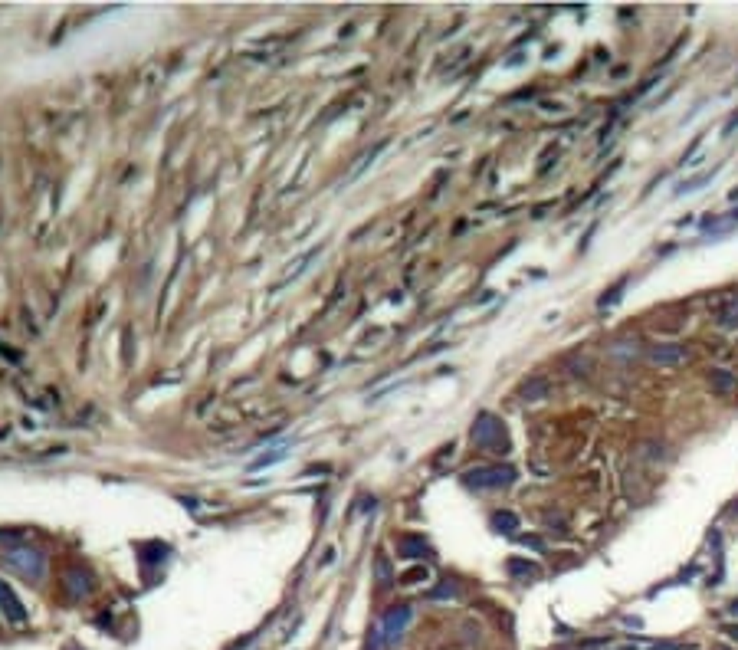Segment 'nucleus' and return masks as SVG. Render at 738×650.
Instances as JSON below:
<instances>
[{"mask_svg":"<svg viewBox=\"0 0 738 650\" xmlns=\"http://www.w3.org/2000/svg\"><path fill=\"white\" fill-rule=\"evenodd\" d=\"M472 444L489 450V454H509V437H505L502 421L495 414H489V411H482L472 421Z\"/></svg>","mask_w":738,"mask_h":650,"instance_id":"1","label":"nucleus"},{"mask_svg":"<svg viewBox=\"0 0 738 650\" xmlns=\"http://www.w3.org/2000/svg\"><path fill=\"white\" fill-rule=\"evenodd\" d=\"M512 480H515L512 466H472V470L462 473V483L472 489H502Z\"/></svg>","mask_w":738,"mask_h":650,"instance_id":"2","label":"nucleus"},{"mask_svg":"<svg viewBox=\"0 0 738 650\" xmlns=\"http://www.w3.org/2000/svg\"><path fill=\"white\" fill-rule=\"evenodd\" d=\"M4 561L10 569H16L20 575H26L30 581H40L43 578V555L36 549H26V545H10L4 549Z\"/></svg>","mask_w":738,"mask_h":650,"instance_id":"3","label":"nucleus"},{"mask_svg":"<svg viewBox=\"0 0 738 650\" xmlns=\"http://www.w3.org/2000/svg\"><path fill=\"white\" fill-rule=\"evenodd\" d=\"M414 621V608L410 604H394V608H388V614L381 618V637H384V644H398L400 637H404V631H407V624Z\"/></svg>","mask_w":738,"mask_h":650,"instance_id":"4","label":"nucleus"},{"mask_svg":"<svg viewBox=\"0 0 738 650\" xmlns=\"http://www.w3.org/2000/svg\"><path fill=\"white\" fill-rule=\"evenodd\" d=\"M647 358L653 361V365L676 368V365H682V361L689 358V351H686V345H679V341H659V345H649Z\"/></svg>","mask_w":738,"mask_h":650,"instance_id":"5","label":"nucleus"},{"mask_svg":"<svg viewBox=\"0 0 738 650\" xmlns=\"http://www.w3.org/2000/svg\"><path fill=\"white\" fill-rule=\"evenodd\" d=\"M0 611H4L7 621H14V624H24V621H26V608L20 604V598L10 591L7 581H0Z\"/></svg>","mask_w":738,"mask_h":650,"instance_id":"6","label":"nucleus"},{"mask_svg":"<svg viewBox=\"0 0 738 650\" xmlns=\"http://www.w3.org/2000/svg\"><path fill=\"white\" fill-rule=\"evenodd\" d=\"M398 555L400 559H430L433 549L427 542H423L420 536H398Z\"/></svg>","mask_w":738,"mask_h":650,"instance_id":"7","label":"nucleus"},{"mask_svg":"<svg viewBox=\"0 0 738 650\" xmlns=\"http://www.w3.org/2000/svg\"><path fill=\"white\" fill-rule=\"evenodd\" d=\"M552 394V384L545 381V378H528L525 384H522V401H542Z\"/></svg>","mask_w":738,"mask_h":650,"instance_id":"8","label":"nucleus"},{"mask_svg":"<svg viewBox=\"0 0 738 650\" xmlns=\"http://www.w3.org/2000/svg\"><path fill=\"white\" fill-rule=\"evenodd\" d=\"M715 174H719V164H715V168H709V171H702V174H696V178L682 181V184L676 187V197H682V194H696L699 187H702V184H709V181H712Z\"/></svg>","mask_w":738,"mask_h":650,"instance_id":"9","label":"nucleus"},{"mask_svg":"<svg viewBox=\"0 0 738 650\" xmlns=\"http://www.w3.org/2000/svg\"><path fill=\"white\" fill-rule=\"evenodd\" d=\"M709 384H712L715 391H732V388H735V374H732L729 368H712Z\"/></svg>","mask_w":738,"mask_h":650,"instance_id":"10","label":"nucleus"},{"mask_svg":"<svg viewBox=\"0 0 738 650\" xmlns=\"http://www.w3.org/2000/svg\"><path fill=\"white\" fill-rule=\"evenodd\" d=\"M719 325H722V329H735V325H738V296L722 306V312H719Z\"/></svg>","mask_w":738,"mask_h":650,"instance_id":"11","label":"nucleus"},{"mask_svg":"<svg viewBox=\"0 0 738 650\" xmlns=\"http://www.w3.org/2000/svg\"><path fill=\"white\" fill-rule=\"evenodd\" d=\"M492 529L495 532H515L519 529V519L512 512H492Z\"/></svg>","mask_w":738,"mask_h":650,"instance_id":"12","label":"nucleus"},{"mask_svg":"<svg viewBox=\"0 0 738 650\" xmlns=\"http://www.w3.org/2000/svg\"><path fill=\"white\" fill-rule=\"evenodd\" d=\"M509 571H512V575H525V578H535L538 575L535 565H532V561H522V559H512L509 561Z\"/></svg>","mask_w":738,"mask_h":650,"instance_id":"13","label":"nucleus"},{"mask_svg":"<svg viewBox=\"0 0 738 650\" xmlns=\"http://www.w3.org/2000/svg\"><path fill=\"white\" fill-rule=\"evenodd\" d=\"M643 456H647V460H663L666 447L663 444H643Z\"/></svg>","mask_w":738,"mask_h":650,"instance_id":"14","label":"nucleus"},{"mask_svg":"<svg viewBox=\"0 0 738 650\" xmlns=\"http://www.w3.org/2000/svg\"><path fill=\"white\" fill-rule=\"evenodd\" d=\"M427 598H430V601H437V598H456V585H450V581H446V585L433 588V591L427 594Z\"/></svg>","mask_w":738,"mask_h":650,"instance_id":"15","label":"nucleus"},{"mask_svg":"<svg viewBox=\"0 0 738 650\" xmlns=\"http://www.w3.org/2000/svg\"><path fill=\"white\" fill-rule=\"evenodd\" d=\"M378 581H381V588H388L390 585V565H388V559H378Z\"/></svg>","mask_w":738,"mask_h":650,"instance_id":"16","label":"nucleus"},{"mask_svg":"<svg viewBox=\"0 0 738 650\" xmlns=\"http://www.w3.org/2000/svg\"><path fill=\"white\" fill-rule=\"evenodd\" d=\"M285 456V450H276V454H266V456H260L256 464H253V470H260V466H269V464H279Z\"/></svg>","mask_w":738,"mask_h":650,"instance_id":"17","label":"nucleus"},{"mask_svg":"<svg viewBox=\"0 0 738 650\" xmlns=\"http://www.w3.org/2000/svg\"><path fill=\"white\" fill-rule=\"evenodd\" d=\"M624 286H627V279H620V283L610 289V296H604V299H600V309H604V306H614V302L620 299V289H624Z\"/></svg>","mask_w":738,"mask_h":650,"instance_id":"18","label":"nucleus"},{"mask_svg":"<svg viewBox=\"0 0 738 650\" xmlns=\"http://www.w3.org/2000/svg\"><path fill=\"white\" fill-rule=\"evenodd\" d=\"M404 585H417V581H427V569H414V571H407L404 578H400Z\"/></svg>","mask_w":738,"mask_h":650,"instance_id":"19","label":"nucleus"},{"mask_svg":"<svg viewBox=\"0 0 738 650\" xmlns=\"http://www.w3.org/2000/svg\"><path fill=\"white\" fill-rule=\"evenodd\" d=\"M738 129V115H732L729 122H725V129H722V135H732V131Z\"/></svg>","mask_w":738,"mask_h":650,"instance_id":"20","label":"nucleus"},{"mask_svg":"<svg viewBox=\"0 0 738 650\" xmlns=\"http://www.w3.org/2000/svg\"><path fill=\"white\" fill-rule=\"evenodd\" d=\"M729 634H732V637H735V641H738V627H729Z\"/></svg>","mask_w":738,"mask_h":650,"instance_id":"21","label":"nucleus"},{"mask_svg":"<svg viewBox=\"0 0 738 650\" xmlns=\"http://www.w3.org/2000/svg\"><path fill=\"white\" fill-rule=\"evenodd\" d=\"M729 611H732V614H738V601H732V608H729Z\"/></svg>","mask_w":738,"mask_h":650,"instance_id":"22","label":"nucleus"}]
</instances>
